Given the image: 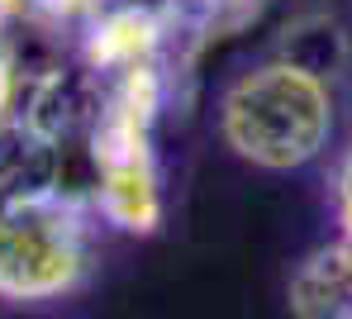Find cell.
I'll list each match as a JSON object with an SVG mask.
<instances>
[{
  "label": "cell",
  "mask_w": 352,
  "mask_h": 319,
  "mask_svg": "<svg viewBox=\"0 0 352 319\" xmlns=\"http://www.w3.org/2000/svg\"><path fill=\"white\" fill-rule=\"evenodd\" d=\"M19 91H24V58L14 53L10 38H0V129L14 124V115H19Z\"/></svg>",
  "instance_id": "ba28073f"
},
{
  "label": "cell",
  "mask_w": 352,
  "mask_h": 319,
  "mask_svg": "<svg viewBox=\"0 0 352 319\" xmlns=\"http://www.w3.org/2000/svg\"><path fill=\"white\" fill-rule=\"evenodd\" d=\"M96 219L115 224L124 234H157L167 205H162V177H157V157L138 153V157H119L96 167V191H91Z\"/></svg>",
  "instance_id": "277c9868"
},
{
  "label": "cell",
  "mask_w": 352,
  "mask_h": 319,
  "mask_svg": "<svg viewBox=\"0 0 352 319\" xmlns=\"http://www.w3.org/2000/svg\"><path fill=\"white\" fill-rule=\"evenodd\" d=\"M276 58L319 76V81H329L348 63V34L333 14H300L295 24H286V34L276 43Z\"/></svg>",
  "instance_id": "8992f818"
},
{
  "label": "cell",
  "mask_w": 352,
  "mask_h": 319,
  "mask_svg": "<svg viewBox=\"0 0 352 319\" xmlns=\"http://www.w3.org/2000/svg\"><path fill=\"white\" fill-rule=\"evenodd\" d=\"M219 133L243 162L267 172H291L314 162L333 133V96L329 81L300 67L267 58L243 72L219 96Z\"/></svg>",
  "instance_id": "6da1fadb"
},
{
  "label": "cell",
  "mask_w": 352,
  "mask_h": 319,
  "mask_svg": "<svg viewBox=\"0 0 352 319\" xmlns=\"http://www.w3.org/2000/svg\"><path fill=\"white\" fill-rule=\"evenodd\" d=\"M333 214H338L343 234H352V148L343 153V162L333 172Z\"/></svg>",
  "instance_id": "9c48e42d"
},
{
  "label": "cell",
  "mask_w": 352,
  "mask_h": 319,
  "mask_svg": "<svg viewBox=\"0 0 352 319\" xmlns=\"http://www.w3.org/2000/svg\"><path fill=\"white\" fill-rule=\"evenodd\" d=\"M5 205H10V186L0 182V214H5Z\"/></svg>",
  "instance_id": "30bf717a"
},
{
  "label": "cell",
  "mask_w": 352,
  "mask_h": 319,
  "mask_svg": "<svg viewBox=\"0 0 352 319\" xmlns=\"http://www.w3.org/2000/svg\"><path fill=\"white\" fill-rule=\"evenodd\" d=\"M176 24L157 0H110L100 5L72 43V58L86 67L96 81H110L133 67L167 63L172 67Z\"/></svg>",
  "instance_id": "3957f363"
},
{
  "label": "cell",
  "mask_w": 352,
  "mask_h": 319,
  "mask_svg": "<svg viewBox=\"0 0 352 319\" xmlns=\"http://www.w3.org/2000/svg\"><path fill=\"white\" fill-rule=\"evenodd\" d=\"M96 210L62 191L10 195L0 214V300L38 305L72 296L96 257Z\"/></svg>",
  "instance_id": "7a4b0ae2"
},
{
  "label": "cell",
  "mask_w": 352,
  "mask_h": 319,
  "mask_svg": "<svg viewBox=\"0 0 352 319\" xmlns=\"http://www.w3.org/2000/svg\"><path fill=\"white\" fill-rule=\"evenodd\" d=\"M295 319H352V234L314 248L291 272Z\"/></svg>",
  "instance_id": "5b68a950"
},
{
  "label": "cell",
  "mask_w": 352,
  "mask_h": 319,
  "mask_svg": "<svg viewBox=\"0 0 352 319\" xmlns=\"http://www.w3.org/2000/svg\"><path fill=\"white\" fill-rule=\"evenodd\" d=\"M100 5H110V0H29V24H43V29H53V34H76Z\"/></svg>",
  "instance_id": "52a82bcc"
}]
</instances>
